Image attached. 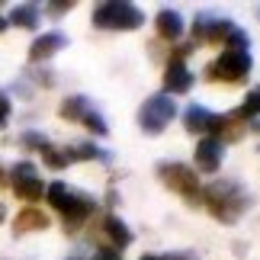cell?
<instances>
[{"mask_svg": "<svg viewBox=\"0 0 260 260\" xmlns=\"http://www.w3.org/2000/svg\"><path fill=\"white\" fill-rule=\"evenodd\" d=\"M199 203L209 209V215H212L215 222L235 225V222H241V215L254 206V199L247 193V186H241L238 180H215V183H209L203 189V199H199Z\"/></svg>", "mask_w": 260, "mask_h": 260, "instance_id": "cell-1", "label": "cell"}, {"mask_svg": "<svg viewBox=\"0 0 260 260\" xmlns=\"http://www.w3.org/2000/svg\"><path fill=\"white\" fill-rule=\"evenodd\" d=\"M45 199H48V206H52L55 212H61V225H64L68 235H74L77 228L96 212V199L93 196H87L81 189L61 183V180H55V183L45 186Z\"/></svg>", "mask_w": 260, "mask_h": 260, "instance_id": "cell-2", "label": "cell"}, {"mask_svg": "<svg viewBox=\"0 0 260 260\" xmlns=\"http://www.w3.org/2000/svg\"><path fill=\"white\" fill-rule=\"evenodd\" d=\"M90 19H93L96 29H109V32H132V29L145 26L142 7L125 4V0H103V4H96Z\"/></svg>", "mask_w": 260, "mask_h": 260, "instance_id": "cell-3", "label": "cell"}, {"mask_svg": "<svg viewBox=\"0 0 260 260\" xmlns=\"http://www.w3.org/2000/svg\"><path fill=\"white\" fill-rule=\"evenodd\" d=\"M157 177L171 193L183 196L189 206H196L203 199V186H199V174L196 167H189L183 161H157Z\"/></svg>", "mask_w": 260, "mask_h": 260, "instance_id": "cell-4", "label": "cell"}, {"mask_svg": "<svg viewBox=\"0 0 260 260\" xmlns=\"http://www.w3.org/2000/svg\"><path fill=\"white\" fill-rule=\"evenodd\" d=\"M174 119H177V106L167 93H154L138 106V128L145 135H161Z\"/></svg>", "mask_w": 260, "mask_h": 260, "instance_id": "cell-5", "label": "cell"}, {"mask_svg": "<svg viewBox=\"0 0 260 260\" xmlns=\"http://www.w3.org/2000/svg\"><path fill=\"white\" fill-rule=\"evenodd\" d=\"M251 68H254L251 52H222L206 68V77L209 81H222V84H238L251 74Z\"/></svg>", "mask_w": 260, "mask_h": 260, "instance_id": "cell-6", "label": "cell"}, {"mask_svg": "<svg viewBox=\"0 0 260 260\" xmlns=\"http://www.w3.org/2000/svg\"><path fill=\"white\" fill-rule=\"evenodd\" d=\"M10 186H13V193H16L19 199H26V203H36V199L45 196L42 177H39L36 164H29V161L13 164V171H10Z\"/></svg>", "mask_w": 260, "mask_h": 260, "instance_id": "cell-7", "label": "cell"}, {"mask_svg": "<svg viewBox=\"0 0 260 260\" xmlns=\"http://www.w3.org/2000/svg\"><path fill=\"white\" fill-rule=\"evenodd\" d=\"M215 125H218V113H212L209 106L203 103H189L183 109V128L189 135H203V138H212L215 135Z\"/></svg>", "mask_w": 260, "mask_h": 260, "instance_id": "cell-8", "label": "cell"}, {"mask_svg": "<svg viewBox=\"0 0 260 260\" xmlns=\"http://www.w3.org/2000/svg\"><path fill=\"white\" fill-rule=\"evenodd\" d=\"M68 45V36L64 32H42V36H36L32 39V45H29V61L39 64V61H48L52 55H58L61 48Z\"/></svg>", "mask_w": 260, "mask_h": 260, "instance_id": "cell-9", "label": "cell"}, {"mask_svg": "<svg viewBox=\"0 0 260 260\" xmlns=\"http://www.w3.org/2000/svg\"><path fill=\"white\" fill-rule=\"evenodd\" d=\"M225 161V145L218 138H199L196 142V167L206 174H215Z\"/></svg>", "mask_w": 260, "mask_h": 260, "instance_id": "cell-10", "label": "cell"}, {"mask_svg": "<svg viewBox=\"0 0 260 260\" xmlns=\"http://www.w3.org/2000/svg\"><path fill=\"white\" fill-rule=\"evenodd\" d=\"M193 71L183 64V61H177V58H171L164 68V90H167V96L171 93H189V87H193Z\"/></svg>", "mask_w": 260, "mask_h": 260, "instance_id": "cell-11", "label": "cell"}, {"mask_svg": "<svg viewBox=\"0 0 260 260\" xmlns=\"http://www.w3.org/2000/svg\"><path fill=\"white\" fill-rule=\"evenodd\" d=\"M103 235H106V241H109L106 247H113V251H119V254H122L125 247L132 244V238H135V235H132V228H128L116 212L103 215Z\"/></svg>", "mask_w": 260, "mask_h": 260, "instance_id": "cell-12", "label": "cell"}, {"mask_svg": "<svg viewBox=\"0 0 260 260\" xmlns=\"http://www.w3.org/2000/svg\"><path fill=\"white\" fill-rule=\"evenodd\" d=\"M154 26H157V36L167 39V42H177V39L183 36V16H180V10H174V7H161V10H157Z\"/></svg>", "mask_w": 260, "mask_h": 260, "instance_id": "cell-13", "label": "cell"}, {"mask_svg": "<svg viewBox=\"0 0 260 260\" xmlns=\"http://www.w3.org/2000/svg\"><path fill=\"white\" fill-rule=\"evenodd\" d=\"M48 225H52V218H48L42 209H23V212L13 218V235L23 238L29 232H45Z\"/></svg>", "mask_w": 260, "mask_h": 260, "instance_id": "cell-14", "label": "cell"}, {"mask_svg": "<svg viewBox=\"0 0 260 260\" xmlns=\"http://www.w3.org/2000/svg\"><path fill=\"white\" fill-rule=\"evenodd\" d=\"M90 100L87 96H81V93H71V96H64L61 100V109H58V116L64 119V122H81V119L90 113Z\"/></svg>", "mask_w": 260, "mask_h": 260, "instance_id": "cell-15", "label": "cell"}, {"mask_svg": "<svg viewBox=\"0 0 260 260\" xmlns=\"http://www.w3.org/2000/svg\"><path fill=\"white\" fill-rule=\"evenodd\" d=\"M238 116L244 119V125L251 128V132H260V87H254L251 93L244 96L241 109H238Z\"/></svg>", "mask_w": 260, "mask_h": 260, "instance_id": "cell-16", "label": "cell"}, {"mask_svg": "<svg viewBox=\"0 0 260 260\" xmlns=\"http://www.w3.org/2000/svg\"><path fill=\"white\" fill-rule=\"evenodd\" d=\"M64 157H68V164L71 161H93V157H103V161H109V154H103L93 142H74V145H68L61 148Z\"/></svg>", "mask_w": 260, "mask_h": 260, "instance_id": "cell-17", "label": "cell"}, {"mask_svg": "<svg viewBox=\"0 0 260 260\" xmlns=\"http://www.w3.org/2000/svg\"><path fill=\"white\" fill-rule=\"evenodd\" d=\"M10 23L19 29H36L39 26V7L36 4H16L10 10Z\"/></svg>", "mask_w": 260, "mask_h": 260, "instance_id": "cell-18", "label": "cell"}, {"mask_svg": "<svg viewBox=\"0 0 260 260\" xmlns=\"http://www.w3.org/2000/svg\"><path fill=\"white\" fill-rule=\"evenodd\" d=\"M81 122H84V125H87L96 138H106V135H109V125H106V119L100 116V109H90V113L81 119Z\"/></svg>", "mask_w": 260, "mask_h": 260, "instance_id": "cell-19", "label": "cell"}, {"mask_svg": "<svg viewBox=\"0 0 260 260\" xmlns=\"http://www.w3.org/2000/svg\"><path fill=\"white\" fill-rule=\"evenodd\" d=\"M42 161L52 167V171H64V167H68L64 151H61V148H55V145H45V148H42Z\"/></svg>", "mask_w": 260, "mask_h": 260, "instance_id": "cell-20", "label": "cell"}, {"mask_svg": "<svg viewBox=\"0 0 260 260\" xmlns=\"http://www.w3.org/2000/svg\"><path fill=\"white\" fill-rule=\"evenodd\" d=\"M19 145L29 148V151H42V148L48 145V138L42 132H23V135H19Z\"/></svg>", "mask_w": 260, "mask_h": 260, "instance_id": "cell-21", "label": "cell"}, {"mask_svg": "<svg viewBox=\"0 0 260 260\" xmlns=\"http://www.w3.org/2000/svg\"><path fill=\"white\" fill-rule=\"evenodd\" d=\"M71 10H74V0H52V4H45V16L61 19L64 13H71Z\"/></svg>", "mask_w": 260, "mask_h": 260, "instance_id": "cell-22", "label": "cell"}, {"mask_svg": "<svg viewBox=\"0 0 260 260\" xmlns=\"http://www.w3.org/2000/svg\"><path fill=\"white\" fill-rule=\"evenodd\" d=\"M10 109H13V106H10V96L4 93V90H0V125H4L7 119H10Z\"/></svg>", "mask_w": 260, "mask_h": 260, "instance_id": "cell-23", "label": "cell"}, {"mask_svg": "<svg viewBox=\"0 0 260 260\" xmlns=\"http://www.w3.org/2000/svg\"><path fill=\"white\" fill-rule=\"evenodd\" d=\"M93 260H119V251H113V247H100V251L93 254Z\"/></svg>", "mask_w": 260, "mask_h": 260, "instance_id": "cell-24", "label": "cell"}, {"mask_svg": "<svg viewBox=\"0 0 260 260\" xmlns=\"http://www.w3.org/2000/svg\"><path fill=\"white\" fill-rule=\"evenodd\" d=\"M29 74H32L39 84H45V87H52V84H55V77L48 74V71H36V68H32V71H29Z\"/></svg>", "mask_w": 260, "mask_h": 260, "instance_id": "cell-25", "label": "cell"}, {"mask_svg": "<svg viewBox=\"0 0 260 260\" xmlns=\"http://www.w3.org/2000/svg\"><path fill=\"white\" fill-rule=\"evenodd\" d=\"M161 260H199L193 251H174V254H167V257H161Z\"/></svg>", "mask_w": 260, "mask_h": 260, "instance_id": "cell-26", "label": "cell"}, {"mask_svg": "<svg viewBox=\"0 0 260 260\" xmlns=\"http://www.w3.org/2000/svg\"><path fill=\"white\" fill-rule=\"evenodd\" d=\"M4 218H7V206L0 203V225H4Z\"/></svg>", "mask_w": 260, "mask_h": 260, "instance_id": "cell-27", "label": "cell"}, {"mask_svg": "<svg viewBox=\"0 0 260 260\" xmlns=\"http://www.w3.org/2000/svg\"><path fill=\"white\" fill-rule=\"evenodd\" d=\"M0 186H7V174H4V167H0Z\"/></svg>", "mask_w": 260, "mask_h": 260, "instance_id": "cell-28", "label": "cell"}, {"mask_svg": "<svg viewBox=\"0 0 260 260\" xmlns=\"http://www.w3.org/2000/svg\"><path fill=\"white\" fill-rule=\"evenodd\" d=\"M4 29H7V16L0 13V32H4Z\"/></svg>", "mask_w": 260, "mask_h": 260, "instance_id": "cell-29", "label": "cell"}, {"mask_svg": "<svg viewBox=\"0 0 260 260\" xmlns=\"http://www.w3.org/2000/svg\"><path fill=\"white\" fill-rule=\"evenodd\" d=\"M138 260H161V257H154V254H145V257H138Z\"/></svg>", "mask_w": 260, "mask_h": 260, "instance_id": "cell-30", "label": "cell"}, {"mask_svg": "<svg viewBox=\"0 0 260 260\" xmlns=\"http://www.w3.org/2000/svg\"><path fill=\"white\" fill-rule=\"evenodd\" d=\"M68 260H81V257H68Z\"/></svg>", "mask_w": 260, "mask_h": 260, "instance_id": "cell-31", "label": "cell"}, {"mask_svg": "<svg viewBox=\"0 0 260 260\" xmlns=\"http://www.w3.org/2000/svg\"><path fill=\"white\" fill-rule=\"evenodd\" d=\"M257 16H260V7H257Z\"/></svg>", "mask_w": 260, "mask_h": 260, "instance_id": "cell-32", "label": "cell"}]
</instances>
